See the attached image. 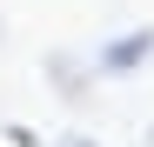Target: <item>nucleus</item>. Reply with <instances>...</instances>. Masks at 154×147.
I'll return each instance as SVG.
<instances>
[{"label":"nucleus","instance_id":"nucleus-1","mask_svg":"<svg viewBox=\"0 0 154 147\" xmlns=\"http://www.w3.org/2000/svg\"><path fill=\"white\" fill-rule=\"evenodd\" d=\"M67 147H94V140H81V134H74V140H67Z\"/></svg>","mask_w":154,"mask_h":147}]
</instances>
